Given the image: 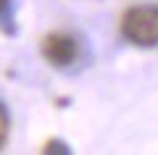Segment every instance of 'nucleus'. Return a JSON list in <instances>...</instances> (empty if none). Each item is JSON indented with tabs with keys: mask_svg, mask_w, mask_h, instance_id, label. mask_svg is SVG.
Returning <instances> with one entry per match:
<instances>
[{
	"mask_svg": "<svg viewBox=\"0 0 158 155\" xmlns=\"http://www.w3.org/2000/svg\"><path fill=\"white\" fill-rule=\"evenodd\" d=\"M40 50L53 68H71L82 58V39L71 32H50L42 37Z\"/></svg>",
	"mask_w": 158,
	"mask_h": 155,
	"instance_id": "f03ea898",
	"label": "nucleus"
},
{
	"mask_svg": "<svg viewBox=\"0 0 158 155\" xmlns=\"http://www.w3.org/2000/svg\"><path fill=\"white\" fill-rule=\"evenodd\" d=\"M0 32L13 37L16 29V11H13V0H0Z\"/></svg>",
	"mask_w": 158,
	"mask_h": 155,
	"instance_id": "7ed1b4c3",
	"label": "nucleus"
},
{
	"mask_svg": "<svg viewBox=\"0 0 158 155\" xmlns=\"http://www.w3.org/2000/svg\"><path fill=\"white\" fill-rule=\"evenodd\" d=\"M8 134H11V116H8L6 105L0 103V150L6 147V142H8Z\"/></svg>",
	"mask_w": 158,
	"mask_h": 155,
	"instance_id": "20e7f679",
	"label": "nucleus"
},
{
	"mask_svg": "<svg viewBox=\"0 0 158 155\" xmlns=\"http://www.w3.org/2000/svg\"><path fill=\"white\" fill-rule=\"evenodd\" d=\"M118 32L135 47H156L158 45V3L129 6L121 13Z\"/></svg>",
	"mask_w": 158,
	"mask_h": 155,
	"instance_id": "f257e3e1",
	"label": "nucleus"
},
{
	"mask_svg": "<svg viewBox=\"0 0 158 155\" xmlns=\"http://www.w3.org/2000/svg\"><path fill=\"white\" fill-rule=\"evenodd\" d=\"M42 153L45 155H53V153H61V155H69L71 153V147H69L63 139H48L45 145H42Z\"/></svg>",
	"mask_w": 158,
	"mask_h": 155,
	"instance_id": "39448f33",
	"label": "nucleus"
}]
</instances>
